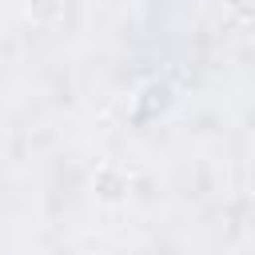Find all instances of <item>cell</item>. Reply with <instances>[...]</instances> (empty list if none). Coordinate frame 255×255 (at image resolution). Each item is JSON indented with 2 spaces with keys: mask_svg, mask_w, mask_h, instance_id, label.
Here are the masks:
<instances>
[{
  "mask_svg": "<svg viewBox=\"0 0 255 255\" xmlns=\"http://www.w3.org/2000/svg\"><path fill=\"white\" fill-rule=\"evenodd\" d=\"M175 108V88L171 80H147L139 92H135V104H131V120L135 124H151L159 120L163 112Z\"/></svg>",
  "mask_w": 255,
  "mask_h": 255,
  "instance_id": "obj_1",
  "label": "cell"
},
{
  "mask_svg": "<svg viewBox=\"0 0 255 255\" xmlns=\"http://www.w3.org/2000/svg\"><path fill=\"white\" fill-rule=\"evenodd\" d=\"M124 191H128V179H124L116 167H104V171L96 175V195H100V199L112 203V199H124Z\"/></svg>",
  "mask_w": 255,
  "mask_h": 255,
  "instance_id": "obj_2",
  "label": "cell"
},
{
  "mask_svg": "<svg viewBox=\"0 0 255 255\" xmlns=\"http://www.w3.org/2000/svg\"><path fill=\"white\" fill-rule=\"evenodd\" d=\"M60 12H64V0H28V16L36 24H52Z\"/></svg>",
  "mask_w": 255,
  "mask_h": 255,
  "instance_id": "obj_3",
  "label": "cell"
},
{
  "mask_svg": "<svg viewBox=\"0 0 255 255\" xmlns=\"http://www.w3.org/2000/svg\"><path fill=\"white\" fill-rule=\"evenodd\" d=\"M223 4H227L239 20H251V12H255V4H251V0H223Z\"/></svg>",
  "mask_w": 255,
  "mask_h": 255,
  "instance_id": "obj_4",
  "label": "cell"
}]
</instances>
